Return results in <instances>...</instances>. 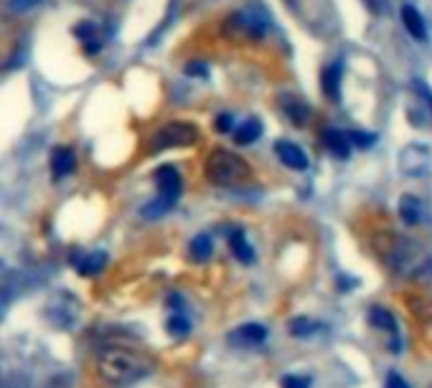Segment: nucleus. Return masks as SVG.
Instances as JSON below:
<instances>
[{
	"label": "nucleus",
	"instance_id": "obj_24",
	"mask_svg": "<svg viewBox=\"0 0 432 388\" xmlns=\"http://www.w3.org/2000/svg\"><path fill=\"white\" fill-rule=\"evenodd\" d=\"M234 130V117L232 115H219L216 117V132H232Z\"/></svg>",
	"mask_w": 432,
	"mask_h": 388
},
{
	"label": "nucleus",
	"instance_id": "obj_9",
	"mask_svg": "<svg viewBox=\"0 0 432 388\" xmlns=\"http://www.w3.org/2000/svg\"><path fill=\"white\" fill-rule=\"evenodd\" d=\"M399 13H402V23L404 28H407V33L415 41H427V26H425V18L420 16V11H417L412 3H404Z\"/></svg>",
	"mask_w": 432,
	"mask_h": 388
},
{
	"label": "nucleus",
	"instance_id": "obj_23",
	"mask_svg": "<svg viewBox=\"0 0 432 388\" xmlns=\"http://www.w3.org/2000/svg\"><path fill=\"white\" fill-rule=\"evenodd\" d=\"M282 388H310V378H305V376H285V378H282Z\"/></svg>",
	"mask_w": 432,
	"mask_h": 388
},
{
	"label": "nucleus",
	"instance_id": "obj_4",
	"mask_svg": "<svg viewBox=\"0 0 432 388\" xmlns=\"http://www.w3.org/2000/svg\"><path fill=\"white\" fill-rule=\"evenodd\" d=\"M199 142V127L193 122H168L155 130L150 140L153 152L173 150V147H191Z\"/></svg>",
	"mask_w": 432,
	"mask_h": 388
},
{
	"label": "nucleus",
	"instance_id": "obj_14",
	"mask_svg": "<svg viewBox=\"0 0 432 388\" xmlns=\"http://www.w3.org/2000/svg\"><path fill=\"white\" fill-rule=\"evenodd\" d=\"M234 132V142L237 145H252L254 140H259V135H262V122L257 120V117H252V120L242 122L240 127L232 130Z\"/></svg>",
	"mask_w": 432,
	"mask_h": 388
},
{
	"label": "nucleus",
	"instance_id": "obj_27",
	"mask_svg": "<svg viewBox=\"0 0 432 388\" xmlns=\"http://www.w3.org/2000/svg\"><path fill=\"white\" fill-rule=\"evenodd\" d=\"M420 92L425 94V99H427V102H430V107H432V92H430V89H427L425 84H420Z\"/></svg>",
	"mask_w": 432,
	"mask_h": 388
},
{
	"label": "nucleus",
	"instance_id": "obj_5",
	"mask_svg": "<svg viewBox=\"0 0 432 388\" xmlns=\"http://www.w3.org/2000/svg\"><path fill=\"white\" fill-rule=\"evenodd\" d=\"M224 31L232 38H237V36H242V38H262L267 33V21L254 11H240L227 18Z\"/></svg>",
	"mask_w": 432,
	"mask_h": 388
},
{
	"label": "nucleus",
	"instance_id": "obj_8",
	"mask_svg": "<svg viewBox=\"0 0 432 388\" xmlns=\"http://www.w3.org/2000/svg\"><path fill=\"white\" fill-rule=\"evenodd\" d=\"M341 79H344V64L341 61H333L323 69L321 74V87L331 102H339L341 99Z\"/></svg>",
	"mask_w": 432,
	"mask_h": 388
},
{
	"label": "nucleus",
	"instance_id": "obj_16",
	"mask_svg": "<svg viewBox=\"0 0 432 388\" xmlns=\"http://www.w3.org/2000/svg\"><path fill=\"white\" fill-rule=\"evenodd\" d=\"M399 214H402V219L407 221L409 226H415V224L422 221V203L412 196H404L402 201H399Z\"/></svg>",
	"mask_w": 432,
	"mask_h": 388
},
{
	"label": "nucleus",
	"instance_id": "obj_17",
	"mask_svg": "<svg viewBox=\"0 0 432 388\" xmlns=\"http://www.w3.org/2000/svg\"><path fill=\"white\" fill-rule=\"evenodd\" d=\"M285 115L290 117L295 125H305V122H308V117H310V107L303 105V102H298V99L287 97L285 99Z\"/></svg>",
	"mask_w": 432,
	"mask_h": 388
},
{
	"label": "nucleus",
	"instance_id": "obj_15",
	"mask_svg": "<svg viewBox=\"0 0 432 388\" xmlns=\"http://www.w3.org/2000/svg\"><path fill=\"white\" fill-rule=\"evenodd\" d=\"M211 251H214V243H211L209 234H199V236H193L191 246H188V254H191V259L199 261V264H204V261L211 259Z\"/></svg>",
	"mask_w": 432,
	"mask_h": 388
},
{
	"label": "nucleus",
	"instance_id": "obj_7",
	"mask_svg": "<svg viewBox=\"0 0 432 388\" xmlns=\"http://www.w3.org/2000/svg\"><path fill=\"white\" fill-rule=\"evenodd\" d=\"M267 340V327L257 323L242 325L237 330L229 335V342L232 345H240V348H252V345H259V342Z\"/></svg>",
	"mask_w": 432,
	"mask_h": 388
},
{
	"label": "nucleus",
	"instance_id": "obj_12",
	"mask_svg": "<svg viewBox=\"0 0 432 388\" xmlns=\"http://www.w3.org/2000/svg\"><path fill=\"white\" fill-rule=\"evenodd\" d=\"M323 140H326V147L333 152L336 157H349L351 155V140H349V132H341V130L336 127H328L326 135H323Z\"/></svg>",
	"mask_w": 432,
	"mask_h": 388
},
{
	"label": "nucleus",
	"instance_id": "obj_21",
	"mask_svg": "<svg viewBox=\"0 0 432 388\" xmlns=\"http://www.w3.org/2000/svg\"><path fill=\"white\" fill-rule=\"evenodd\" d=\"M349 140L351 145H356L359 150H366V147H371L376 142V135H366L361 130H354V132H349Z\"/></svg>",
	"mask_w": 432,
	"mask_h": 388
},
{
	"label": "nucleus",
	"instance_id": "obj_19",
	"mask_svg": "<svg viewBox=\"0 0 432 388\" xmlns=\"http://www.w3.org/2000/svg\"><path fill=\"white\" fill-rule=\"evenodd\" d=\"M168 330L173 332V335L183 337V335H188V330H191V323L186 320V315H170V318H168Z\"/></svg>",
	"mask_w": 432,
	"mask_h": 388
},
{
	"label": "nucleus",
	"instance_id": "obj_2",
	"mask_svg": "<svg viewBox=\"0 0 432 388\" xmlns=\"http://www.w3.org/2000/svg\"><path fill=\"white\" fill-rule=\"evenodd\" d=\"M204 170H206V178H209L214 186H222V188H237L252 175L250 162L242 160L237 152L224 150V147H216V150L209 152Z\"/></svg>",
	"mask_w": 432,
	"mask_h": 388
},
{
	"label": "nucleus",
	"instance_id": "obj_11",
	"mask_svg": "<svg viewBox=\"0 0 432 388\" xmlns=\"http://www.w3.org/2000/svg\"><path fill=\"white\" fill-rule=\"evenodd\" d=\"M107 264V254L105 251H87L82 256H74V267L79 274H100Z\"/></svg>",
	"mask_w": 432,
	"mask_h": 388
},
{
	"label": "nucleus",
	"instance_id": "obj_6",
	"mask_svg": "<svg viewBox=\"0 0 432 388\" xmlns=\"http://www.w3.org/2000/svg\"><path fill=\"white\" fill-rule=\"evenodd\" d=\"M274 152H277L280 162L287 165V168H292V170L308 168V155L300 150V145H295L290 140H277V142H274Z\"/></svg>",
	"mask_w": 432,
	"mask_h": 388
},
{
	"label": "nucleus",
	"instance_id": "obj_18",
	"mask_svg": "<svg viewBox=\"0 0 432 388\" xmlns=\"http://www.w3.org/2000/svg\"><path fill=\"white\" fill-rule=\"evenodd\" d=\"M369 320H371V325H374V327H384V330H389V332H397V323H394V318H391L386 310L371 308V313H369Z\"/></svg>",
	"mask_w": 432,
	"mask_h": 388
},
{
	"label": "nucleus",
	"instance_id": "obj_13",
	"mask_svg": "<svg viewBox=\"0 0 432 388\" xmlns=\"http://www.w3.org/2000/svg\"><path fill=\"white\" fill-rule=\"evenodd\" d=\"M229 246H232L234 256H237L242 264H252V261H254V249H252V243L247 241L245 231H240V229L229 231Z\"/></svg>",
	"mask_w": 432,
	"mask_h": 388
},
{
	"label": "nucleus",
	"instance_id": "obj_26",
	"mask_svg": "<svg viewBox=\"0 0 432 388\" xmlns=\"http://www.w3.org/2000/svg\"><path fill=\"white\" fill-rule=\"evenodd\" d=\"M386 388H409V386L399 373H389V378H386Z\"/></svg>",
	"mask_w": 432,
	"mask_h": 388
},
{
	"label": "nucleus",
	"instance_id": "obj_10",
	"mask_svg": "<svg viewBox=\"0 0 432 388\" xmlns=\"http://www.w3.org/2000/svg\"><path fill=\"white\" fill-rule=\"evenodd\" d=\"M76 168V157H74V150L71 147H56L51 152V173H53V180H61L66 175H71Z\"/></svg>",
	"mask_w": 432,
	"mask_h": 388
},
{
	"label": "nucleus",
	"instance_id": "obj_20",
	"mask_svg": "<svg viewBox=\"0 0 432 388\" xmlns=\"http://www.w3.org/2000/svg\"><path fill=\"white\" fill-rule=\"evenodd\" d=\"M290 330H292V335L305 337V335H313V330H318V325L310 323V320H305V318H298L290 323Z\"/></svg>",
	"mask_w": 432,
	"mask_h": 388
},
{
	"label": "nucleus",
	"instance_id": "obj_3",
	"mask_svg": "<svg viewBox=\"0 0 432 388\" xmlns=\"http://www.w3.org/2000/svg\"><path fill=\"white\" fill-rule=\"evenodd\" d=\"M155 186H158V198L153 203H148L145 209H143V216L148 219H160L163 214H168L170 209L175 206V201L181 198V191H183V180H181V173L173 168V165H160L155 170Z\"/></svg>",
	"mask_w": 432,
	"mask_h": 388
},
{
	"label": "nucleus",
	"instance_id": "obj_22",
	"mask_svg": "<svg viewBox=\"0 0 432 388\" xmlns=\"http://www.w3.org/2000/svg\"><path fill=\"white\" fill-rule=\"evenodd\" d=\"M74 33L79 36L84 43H89V41H97V38H94V36H97V28H94V23H79L74 28Z\"/></svg>",
	"mask_w": 432,
	"mask_h": 388
},
{
	"label": "nucleus",
	"instance_id": "obj_1",
	"mask_svg": "<svg viewBox=\"0 0 432 388\" xmlns=\"http://www.w3.org/2000/svg\"><path fill=\"white\" fill-rule=\"evenodd\" d=\"M97 368H100V376L105 378L110 386L130 388L138 381H143L145 376H150L155 365L143 353L115 348V350H105V353L100 355Z\"/></svg>",
	"mask_w": 432,
	"mask_h": 388
},
{
	"label": "nucleus",
	"instance_id": "obj_25",
	"mask_svg": "<svg viewBox=\"0 0 432 388\" xmlns=\"http://www.w3.org/2000/svg\"><path fill=\"white\" fill-rule=\"evenodd\" d=\"M186 74H188V76H199V79H204V76H209V66L201 64V61H193V64L186 66Z\"/></svg>",
	"mask_w": 432,
	"mask_h": 388
}]
</instances>
